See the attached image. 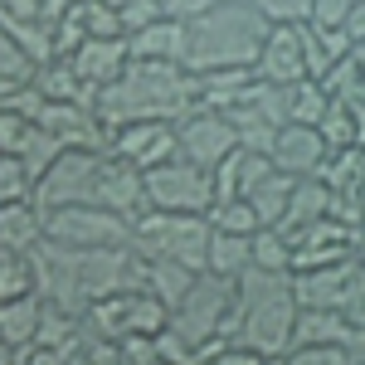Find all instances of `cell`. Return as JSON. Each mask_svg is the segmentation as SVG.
<instances>
[{"mask_svg": "<svg viewBox=\"0 0 365 365\" xmlns=\"http://www.w3.org/2000/svg\"><path fill=\"white\" fill-rule=\"evenodd\" d=\"M297 287V302L302 307H327V312H351L365 297V258L361 253H346L327 268H307V273H292Z\"/></svg>", "mask_w": 365, "mask_h": 365, "instance_id": "30bf717a", "label": "cell"}, {"mask_svg": "<svg viewBox=\"0 0 365 365\" xmlns=\"http://www.w3.org/2000/svg\"><path fill=\"white\" fill-rule=\"evenodd\" d=\"M98 200H103L113 215H122V220L137 225L141 215L151 210V205H146V170H137L132 161H122V156L108 151V161H103V195Z\"/></svg>", "mask_w": 365, "mask_h": 365, "instance_id": "e0dca14e", "label": "cell"}, {"mask_svg": "<svg viewBox=\"0 0 365 365\" xmlns=\"http://www.w3.org/2000/svg\"><path fill=\"white\" fill-rule=\"evenodd\" d=\"M68 365H122V346L108 336H93V331H83L78 336V346H73V356H68Z\"/></svg>", "mask_w": 365, "mask_h": 365, "instance_id": "d590c367", "label": "cell"}, {"mask_svg": "<svg viewBox=\"0 0 365 365\" xmlns=\"http://www.w3.org/2000/svg\"><path fill=\"white\" fill-rule=\"evenodd\" d=\"M34 195V180H29V170L20 156H0V205H10V200H29Z\"/></svg>", "mask_w": 365, "mask_h": 365, "instance_id": "8d00e7d4", "label": "cell"}, {"mask_svg": "<svg viewBox=\"0 0 365 365\" xmlns=\"http://www.w3.org/2000/svg\"><path fill=\"white\" fill-rule=\"evenodd\" d=\"M29 88L44 98V103H88L93 108V88L78 78V68H73V58H49V63H39V68H29Z\"/></svg>", "mask_w": 365, "mask_h": 365, "instance_id": "44dd1931", "label": "cell"}, {"mask_svg": "<svg viewBox=\"0 0 365 365\" xmlns=\"http://www.w3.org/2000/svg\"><path fill=\"white\" fill-rule=\"evenodd\" d=\"M146 205L166 215H210L215 205V170L195 166L185 156H170L146 170Z\"/></svg>", "mask_w": 365, "mask_h": 365, "instance_id": "9c48e42d", "label": "cell"}, {"mask_svg": "<svg viewBox=\"0 0 365 365\" xmlns=\"http://www.w3.org/2000/svg\"><path fill=\"white\" fill-rule=\"evenodd\" d=\"M331 205H336V195H331V185L322 180V175H307V180H297L292 185V200H287V215H282V234H292V229L312 225V220H327L331 215Z\"/></svg>", "mask_w": 365, "mask_h": 365, "instance_id": "d4e9b609", "label": "cell"}, {"mask_svg": "<svg viewBox=\"0 0 365 365\" xmlns=\"http://www.w3.org/2000/svg\"><path fill=\"white\" fill-rule=\"evenodd\" d=\"M210 229H220V234H258V215H253V205L244 195H234V200H215L210 205Z\"/></svg>", "mask_w": 365, "mask_h": 365, "instance_id": "836d02e7", "label": "cell"}, {"mask_svg": "<svg viewBox=\"0 0 365 365\" xmlns=\"http://www.w3.org/2000/svg\"><path fill=\"white\" fill-rule=\"evenodd\" d=\"M68 58H73L78 78H83L93 93H98V88H108L117 73L132 63V54H127V34H122V39H83Z\"/></svg>", "mask_w": 365, "mask_h": 365, "instance_id": "d6986e66", "label": "cell"}, {"mask_svg": "<svg viewBox=\"0 0 365 365\" xmlns=\"http://www.w3.org/2000/svg\"><path fill=\"white\" fill-rule=\"evenodd\" d=\"M103 161H108V151H83V146H68V151H58V161L39 180H34V205L44 210V215H54V210H68V205H103Z\"/></svg>", "mask_w": 365, "mask_h": 365, "instance_id": "52a82bcc", "label": "cell"}, {"mask_svg": "<svg viewBox=\"0 0 365 365\" xmlns=\"http://www.w3.org/2000/svg\"><path fill=\"white\" fill-rule=\"evenodd\" d=\"M229 122H234V132H239V146L244 151H273V137H278V122L273 117H263L253 103H244V108H234L229 113Z\"/></svg>", "mask_w": 365, "mask_h": 365, "instance_id": "f546056e", "label": "cell"}, {"mask_svg": "<svg viewBox=\"0 0 365 365\" xmlns=\"http://www.w3.org/2000/svg\"><path fill=\"white\" fill-rule=\"evenodd\" d=\"M73 5H78V0H39V20H44V25L54 29L58 20H63V15L73 10Z\"/></svg>", "mask_w": 365, "mask_h": 365, "instance_id": "7dc6e473", "label": "cell"}, {"mask_svg": "<svg viewBox=\"0 0 365 365\" xmlns=\"http://www.w3.org/2000/svg\"><path fill=\"white\" fill-rule=\"evenodd\" d=\"M0 365H20V351L10 341H0Z\"/></svg>", "mask_w": 365, "mask_h": 365, "instance_id": "f907efd6", "label": "cell"}, {"mask_svg": "<svg viewBox=\"0 0 365 365\" xmlns=\"http://www.w3.org/2000/svg\"><path fill=\"white\" fill-rule=\"evenodd\" d=\"M327 103H331V93L322 88V78L287 83V122H322Z\"/></svg>", "mask_w": 365, "mask_h": 365, "instance_id": "d6a6232c", "label": "cell"}, {"mask_svg": "<svg viewBox=\"0 0 365 365\" xmlns=\"http://www.w3.org/2000/svg\"><path fill=\"white\" fill-rule=\"evenodd\" d=\"M356 151H361V161H365V141H361V146H356Z\"/></svg>", "mask_w": 365, "mask_h": 365, "instance_id": "9f6ffc18", "label": "cell"}, {"mask_svg": "<svg viewBox=\"0 0 365 365\" xmlns=\"http://www.w3.org/2000/svg\"><path fill=\"white\" fill-rule=\"evenodd\" d=\"M200 108V78L185 63H146L132 58L108 88H98L93 113L98 122L117 132L127 122H180Z\"/></svg>", "mask_w": 365, "mask_h": 365, "instance_id": "7a4b0ae2", "label": "cell"}, {"mask_svg": "<svg viewBox=\"0 0 365 365\" xmlns=\"http://www.w3.org/2000/svg\"><path fill=\"white\" fill-rule=\"evenodd\" d=\"M34 132H39V122L10 98V103L0 108V156H25V146L34 141Z\"/></svg>", "mask_w": 365, "mask_h": 365, "instance_id": "4dcf8cb0", "label": "cell"}, {"mask_svg": "<svg viewBox=\"0 0 365 365\" xmlns=\"http://www.w3.org/2000/svg\"><path fill=\"white\" fill-rule=\"evenodd\" d=\"M263 365H287V356H268V361H263Z\"/></svg>", "mask_w": 365, "mask_h": 365, "instance_id": "db71d44e", "label": "cell"}, {"mask_svg": "<svg viewBox=\"0 0 365 365\" xmlns=\"http://www.w3.org/2000/svg\"><path fill=\"white\" fill-rule=\"evenodd\" d=\"M200 273H190L185 263H170V258H146L141 253V287L146 292H156L166 307H180V297L195 287Z\"/></svg>", "mask_w": 365, "mask_h": 365, "instance_id": "484cf974", "label": "cell"}, {"mask_svg": "<svg viewBox=\"0 0 365 365\" xmlns=\"http://www.w3.org/2000/svg\"><path fill=\"white\" fill-rule=\"evenodd\" d=\"M210 5H220V0H166V10H170V15H180V20H185V15H200V10H210Z\"/></svg>", "mask_w": 365, "mask_h": 365, "instance_id": "c3c4849f", "label": "cell"}, {"mask_svg": "<svg viewBox=\"0 0 365 365\" xmlns=\"http://www.w3.org/2000/svg\"><path fill=\"white\" fill-rule=\"evenodd\" d=\"M170 322V307L156 297V292H146V287H122L113 297H103V302H93L83 312V331L93 336H108V341H132V336H156L161 327Z\"/></svg>", "mask_w": 365, "mask_h": 365, "instance_id": "ba28073f", "label": "cell"}, {"mask_svg": "<svg viewBox=\"0 0 365 365\" xmlns=\"http://www.w3.org/2000/svg\"><path fill=\"white\" fill-rule=\"evenodd\" d=\"M0 29H5V34H10V44L25 54L29 68H39V63L58 58V49H54V29L44 25V20H0Z\"/></svg>", "mask_w": 365, "mask_h": 365, "instance_id": "f1b7e54d", "label": "cell"}, {"mask_svg": "<svg viewBox=\"0 0 365 365\" xmlns=\"http://www.w3.org/2000/svg\"><path fill=\"white\" fill-rule=\"evenodd\" d=\"M44 239H54V244H78V249L132 244V220L113 215L108 205H68V210L44 215Z\"/></svg>", "mask_w": 365, "mask_h": 365, "instance_id": "8fae6325", "label": "cell"}, {"mask_svg": "<svg viewBox=\"0 0 365 365\" xmlns=\"http://www.w3.org/2000/svg\"><path fill=\"white\" fill-rule=\"evenodd\" d=\"M292 185H297V180H292V175H282V170L273 166V170H268V175H263V180L249 190V195H244V200L253 205V215H258V225H273V229L282 225L287 200H292Z\"/></svg>", "mask_w": 365, "mask_h": 365, "instance_id": "4316f807", "label": "cell"}, {"mask_svg": "<svg viewBox=\"0 0 365 365\" xmlns=\"http://www.w3.org/2000/svg\"><path fill=\"white\" fill-rule=\"evenodd\" d=\"M58 151H63V146H58V137H49V132L39 127V132H34V141L25 146V156H20V161H25V170H29V180H39L44 170L54 166Z\"/></svg>", "mask_w": 365, "mask_h": 365, "instance_id": "74e56055", "label": "cell"}, {"mask_svg": "<svg viewBox=\"0 0 365 365\" xmlns=\"http://www.w3.org/2000/svg\"><path fill=\"white\" fill-rule=\"evenodd\" d=\"M268 29H273V20L253 0H220L200 15H185V68L190 73L253 68Z\"/></svg>", "mask_w": 365, "mask_h": 365, "instance_id": "3957f363", "label": "cell"}, {"mask_svg": "<svg viewBox=\"0 0 365 365\" xmlns=\"http://www.w3.org/2000/svg\"><path fill=\"white\" fill-rule=\"evenodd\" d=\"M273 25H302L307 20V10H312V0H253Z\"/></svg>", "mask_w": 365, "mask_h": 365, "instance_id": "b9f144b4", "label": "cell"}, {"mask_svg": "<svg viewBox=\"0 0 365 365\" xmlns=\"http://www.w3.org/2000/svg\"><path fill=\"white\" fill-rule=\"evenodd\" d=\"M103 5H113V10H122V5H127V0H103Z\"/></svg>", "mask_w": 365, "mask_h": 365, "instance_id": "11a10c76", "label": "cell"}, {"mask_svg": "<svg viewBox=\"0 0 365 365\" xmlns=\"http://www.w3.org/2000/svg\"><path fill=\"white\" fill-rule=\"evenodd\" d=\"M253 73L263 83H302L307 73V49H302V25H273L263 39V54L253 63Z\"/></svg>", "mask_w": 365, "mask_h": 365, "instance_id": "2e32d148", "label": "cell"}, {"mask_svg": "<svg viewBox=\"0 0 365 365\" xmlns=\"http://www.w3.org/2000/svg\"><path fill=\"white\" fill-rule=\"evenodd\" d=\"M0 20H39V0H5Z\"/></svg>", "mask_w": 365, "mask_h": 365, "instance_id": "bcb514c9", "label": "cell"}, {"mask_svg": "<svg viewBox=\"0 0 365 365\" xmlns=\"http://www.w3.org/2000/svg\"><path fill=\"white\" fill-rule=\"evenodd\" d=\"M132 249L146 253V258L185 263L190 273H205V263H210V220L205 215L146 210L137 225H132Z\"/></svg>", "mask_w": 365, "mask_h": 365, "instance_id": "8992f818", "label": "cell"}, {"mask_svg": "<svg viewBox=\"0 0 365 365\" xmlns=\"http://www.w3.org/2000/svg\"><path fill=\"white\" fill-rule=\"evenodd\" d=\"M249 239H253V234H220V229H210V263H205V273H220V278H239V273H249V268H253Z\"/></svg>", "mask_w": 365, "mask_h": 365, "instance_id": "83f0119b", "label": "cell"}, {"mask_svg": "<svg viewBox=\"0 0 365 365\" xmlns=\"http://www.w3.org/2000/svg\"><path fill=\"white\" fill-rule=\"evenodd\" d=\"M263 361H268V356H258V351L239 346V341H225V346H220V356H215L210 365H263Z\"/></svg>", "mask_w": 365, "mask_h": 365, "instance_id": "f6af8a7d", "label": "cell"}, {"mask_svg": "<svg viewBox=\"0 0 365 365\" xmlns=\"http://www.w3.org/2000/svg\"><path fill=\"white\" fill-rule=\"evenodd\" d=\"M39 322H44V297L39 292L0 302V341H10L15 351H25V346L39 341Z\"/></svg>", "mask_w": 365, "mask_h": 365, "instance_id": "cb8c5ba5", "label": "cell"}, {"mask_svg": "<svg viewBox=\"0 0 365 365\" xmlns=\"http://www.w3.org/2000/svg\"><path fill=\"white\" fill-rule=\"evenodd\" d=\"M249 249H253V268H268V273H292V244H287V234H282V229L263 225L249 239Z\"/></svg>", "mask_w": 365, "mask_h": 365, "instance_id": "1f68e13d", "label": "cell"}, {"mask_svg": "<svg viewBox=\"0 0 365 365\" xmlns=\"http://www.w3.org/2000/svg\"><path fill=\"white\" fill-rule=\"evenodd\" d=\"M25 292H39V287H34V263H29V253H5L0 249V302L25 297Z\"/></svg>", "mask_w": 365, "mask_h": 365, "instance_id": "e575fe53", "label": "cell"}, {"mask_svg": "<svg viewBox=\"0 0 365 365\" xmlns=\"http://www.w3.org/2000/svg\"><path fill=\"white\" fill-rule=\"evenodd\" d=\"M346 34H351L356 44L365 39V0H356V5H351V20H346Z\"/></svg>", "mask_w": 365, "mask_h": 365, "instance_id": "681fc988", "label": "cell"}, {"mask_svg": "<svg viewBox=\"0 0 365 365\" xmlns=\"http://www.w3.org/2000/svg\"><path fill=\"white\" fill-rule=\"evenodd\" d=\"M351 365H365V346H356V351H351Z\"/></svg>", "mask_w": 365, "mask_h": 365, "instance_id": "816d5d0a", "label": "cell"}, {"mask_svg": "<svg viewBox=\"0 0 365 365\" xmlns=\"http://www.w3.org/2000/svg\"><path fill=\"white\" fill-rule=\"evenodd\" d=\"M122 365H170V361L156 351L151 336H132V341H122Z\"/></svg>", "mask_w": 365, "mask_h": 365, "instance_id": "7bdbcfd3", "label": "cell"}, {"mask_svg": "<svg viewBox=\"0 0 365 365\" xmlns=\"http://www.w3.org/2000/svg\"><path fill=\"white\" fill-rule=\"evenodd\" d=\"M268 156H273V166H278L282 175L307 180V175H322L327 156H331V146H327L322 132H317V122H282Z\"/></svg>", "mask_w": 365, "mask_h": 365, "instance_id": "4fadbf2b", "label": "cell"}, {"mask_svg": "<svg viewBox=\"0 0 365 365\" xmlns=\"http://www.w3.org/2000/svg\"><path fill=\"white\" fill-rule=\"evenodd\" d=\"M108 151L122 156V161H132L137 170L161 166L170 156H180V146H175V122H127V127L113 132V146H108Z\"/></svg>", "mask_w": 365, "mask_h": 365, "instance_id": "9a60e30c", "label": "cell"}, {"mask_svg": "<svg viewBox=\"0 0 365 365\" xmlns=\"http://www.w3.org/2000/svg\"><path fill=\"white\" fill-rule=\"evenodd\" d=\"M361 205H365V180H361Z\"/></svg>", "mask_w": 365, "mask_h": 365, "instance_id": "6f0895ef", "label": "cell"}, {"mask_svg": "<svg viewBox=\"0 0 365 365\" xmlns=\"http://www.w3.org/2000/svg\"><path fill=\"white\" fill-rule=\"evenodd\" d=\"M0 78H29L25 54L10 44V34H5V29H0Z\"/></svg>", "mask_w": 365, "mask_h": 365, "instance_id": "ee69618b", "label": "cell"}, {"mask_svg": "<svg viewBox=\"0 0 365 365\" xmlns=\"http://www.w3.org/2000/svg\"><path fill=\"white\" fill-rule=\"evenodd\" d=\"M351 5H356V0H312L307 25H312V29H346V20H351Z\"/></svg>", "mask_w": 365, "mask_h": 365, "instance_id": "ab89813d", "label": "cell"}, {"mask_svg": "<svg viewBox=\"0 0 365 365\" xmlns=\"http://www.w3.org/2000/svg\"><path fill=\"white\" fill-rule=\"evenodd\" d=\"M49 137H58V146H83V151H108L113 146V132L98 122V113L88 103H39V117H34Z\"/></svg>", "mask_w": 365, "mask_h": 365, "instance_id": "5bb4252c", "label": "cell"}, {"mask_svg": "<svg viewBox=\"0 0 365 365\" xmlns=\"http://www.w3.org/2000/svg\"><path fill=\"white\" fill-rule=\"evenodd\" d=\"M34 263V287L49 307L68 312L83 322V312L122 287L141 282V253L132 244H108V249H78V244H54L44 239L29 249Z\"/></svg>", "mask_w": 365, "mask_h": 365, "instance_id": "6da1fadb", "label": "cell"}, {"mask_svg": "<svg viewBox=\"0 0 365 365\" xmlns=\"http://www.w3.org/2000/svg\"><path fill=\"white\" fill-rule=\"evenodd\" d=\"M195 78H200V108H215V113H234L258 83L253 68H215V73H195Z\"/></svg>", "mask_w": 365, "mask_h": 365, "instance_id": "603a6c76", "label": "cell"}, {"mask_svg": "<svg viewBox=\"0 0 365 365\" xmlns=\"http://www.w3.org/2000/svg\"><path fill=\"white\" fill-rule=\"evenodd\" d=\"M229 322H234V278L200 273L195 287L180 297V307H170L166 327L180 341H190L205 361H215L220 346L229 341Z\"/></svg>", "mask_w": 365, "mask_h": 365, "instance_id": "5b68a950", "label": "cell"}, {"mask_svg": "<svg viewBox=\"0 0 365 365\" xmlns=\"http://www.w3.org/2000/svg\"><path fill=\"white\" fill-rule=\"evenodd\" d=\"M44 244V210L34 200H10L0 205V249L5 253H29Z\"/></svg>", "mask_w": 365, "mask_h": 365, "instance_id": "7402d4cb", "label": "cell"}, {"mask_svg": "<svg viewBox=\"0 0 365 365\" xmlns=\"http://www.w3.org/2000/svg\"><path fill=\"white\" fill-rule=\"evenodd\" d=\"M0 5H5V0H0Z\"/></svg>", "mask_w": 365, "mask_h": 365, "instance_id": "680465c9", "label": "cell"}, {"mask_svg": "<svg viewBox=\"0 0 365 365\" xmlns=\"http://www.w3.org/2000/svg\"><path fill=\"white\" fill-rule=\"evenodd\" d=\"M287 365H351V351H341V346H292Z\"/></svg>", "mask_w": 365, "mask_h": 365, "instance_id": "60d3db41", "label": "cell"}, {"mask_svg": "<svg viewBox=\"0 0 365 365\" xmlns=\"http://www.w3.org/2000/svg\"><path fill=\"white\" fill-rule=\"evenodd\" d=\"M127 54L146 58V63H185V20L180 15H166L146 29H132L127 34Z\"/></svg>", "mask_w": 365, "mask_h": 365, "instance_id": "ffe728a7", "label": "cell"}, {"mask_svg": "<svg viewBox=\"0 0 365 365\" xmlns=\"http://www.w3.org/2000/svg\"><path fill=\"white\" fill-rule=\"evenodd\" d=\"M297 312H302V302H297L292 273L249 268V273L234 278V322H229V341L249 346V351H258V356H287Z\"/></svg>", "mask_w": 365, "mask_h": 365, "instance_id": "277c9868", "label": "cell"}, {"mask_svg": "<svg viewBox=\"0 0 365 365\" xmlns=\"http://www.w3.org/2000/svg\"><path fill=\"white\" fill-rule=\"evenodd\" d=\"M175 146H180V156H185V161L215 170L225 156H234V151H239V132H234L229 113L195 108V113H185L180 122H175Z\"/></svg>", "mask_w": 365, "mask_h": 365, "instance_id": "7c38bea8", "label": "cell"}, {"mask_svg": "<svg viewBox=\"0 0 365 365\" xmlns=\"http://www.w3.org/2000/svg\"><path fill=\"white\" fill-rule=\"evenodd\" d=\"M166 15H170L166 0H127V5H122V34L156 25V20H166Z\"/></svg>", "mask_w": 365, "mask_h": 365, "instance_id": "f35d334b", "label": "cell"}, {"mask_svg": "<svg viewBox=\"0 0 365 365\" xmlns=\"http://www.w3.org/2000/svg\"><path fill=\"white\" fill-rule=\"evenodd\" d=\"M292 346H341V351H356V346H365V336L351 327L346 312L302 307L297 312V327H292ZM292 346H287V351H292Z\"/></svg>", "mask_w": 365, "mask_h": 365, "instance_id": "ac0fdd59", "label": "cell"}, {"mask_svg": "<svg viewBox=\"0 0 365 365\" xmlns=\"http://www.w3.org/2000/svg\"><path fill=\"white\" fill-rule=\"evenodd\" d=\"M356 63H361V68H365V39H361V44H356Z\"/></svg>", "mask_w": 365, "mask_h": 365, "instance_id": "f5cc1de1", "label": "cell"}]
</instances>
